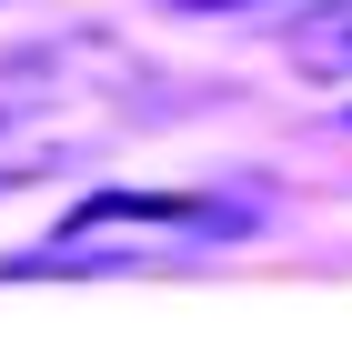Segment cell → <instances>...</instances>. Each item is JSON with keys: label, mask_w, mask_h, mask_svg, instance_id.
Segmentation results:
<instances>
[{"label": "cell", "mask_w": 352, "mask_h": 352, "mask_svg": "<svg viewBox=\"0 0 352 352\" xmlns=\"http://www.w3.org/2000/svg\"><path fill=\"white\" fill-rule=\"evenodd\" d=\"M282 51H292V71H302V81L342 91V81H352V0H322V10H302Z\"/></svg>", "instance_id": "obj_1"}, {"label": "cell", "mask_w": 352, "mask_h": 352, "mask_svg": "<svg viewBox=\"0 0 352 352\" xmlns=\"http://www.w3.org/2000/svg\"><path fill=\"white\" fill-rule=\"evenodd\" d=\"M162 10H182V21H212V10H252V0H162Z\"/></svg>", "instance_id": "obj_2"}]
</instances>
